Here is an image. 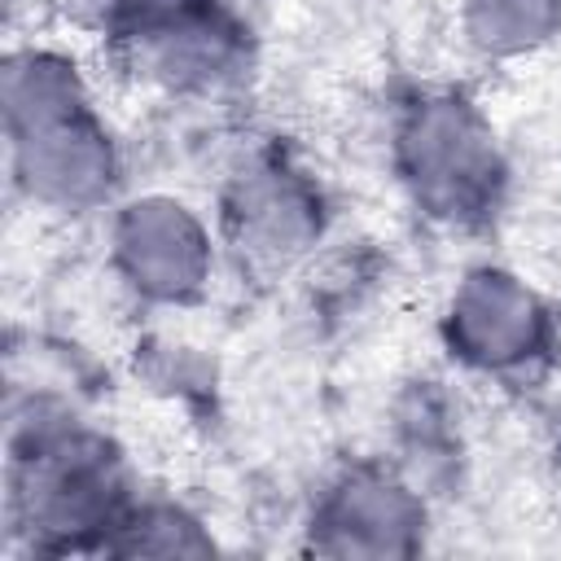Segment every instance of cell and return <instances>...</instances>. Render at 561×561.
<instances>
[{
    "instance_id": "3957f363",
    "label": "cell",
    "mask_w": 561,
    "mask_h": 561,
    "mask_svg": "<svg viewBox=\"0 0 561 561\" xmlns=\"http://www.w3.org/2000/svg\"><path fill=\"white\" fill-rule=\"evenodd\" d=\"M539 329H543V316L535 298L500 272L473 276L456 298L451 337L469 359H482V364L522 359L539 342Z\"/></svg>"
},
{
    "instance_id": "5b68a950",
    "label": "cell",
    "mask_w": 561,
    "mask_h": 561,
    "mask_svg": "<svg viewBox=\"0 0 561 561\" xmlns=\"http://www.w3.org/2000/svg\"><path fill=\"white\" fill-rule=\"evenodd\" d=\"M110 491H114V473L101 447L53 443L35 456L22 495L31 500V513L44 526L70 530L101 517L110 508Z\"/></svg>"
},
{
    "instance_id": "6da1fadb",
    "label": "cell",
    "mask_w": 561,
    "mask_h": 561,
    "mask_svg": "<svg viewBox=\"0 0 561 561\" xmlns=\"http://www.w3.org/2000/svg\"><path fill=\"white\" fill-rule=\"evenodd\" d=\"M9 123L31 188L57 202H88L110 180V153L75 79L61 66L31 61L9 75Z\"/></svg>"
},
{
    "instance_id": "52a82bcc",
    "label": "cell",
    "mask_w": 561,
    "mask_h": 561,
    "mask_svg": "<svg viewBox=\"0 0 561 561\" xmlns=\"http://www.w3.org/2000/svg\"><path fill=\"white\" fill-rule=\"evenodd\" d=\"M552 0H473V31L495 48L539 39L552 26Z\"/></svg>"
},
{
    "instance_id": "7a4b0ae2",
    "label": "cell",
    "mask_w": 561,
    "mask_h": 561,
    "mask_svg": "<svg viewBox=\"0 0 561 561\" xmlns=\"http://www.w3.org/2000/svg\"><path fill=\"white\" fill-rule=\"evenodd\" d=\"M403 149L416 193L438 215H469L491 197L495 153L460 105L451 101L425 105L408 127Z\"/></svg>"
},
{
    "instance_id": "8992f818",
    "label": "cell",
    "mask_w": 561,
    "mask_h": 561,
    "mask_svg": "<svg viewBox=\"0 0 561 561\" xmlns=\"http://www.w3.org/2000/svg\"><path fill=\"white\" fill-rule=\"evenodd\" d=\"M412 522H416V513H412V504H408L394 486L355 482V486H346V491L329 504V526H333V530H346V539L333 543V548L390 552V548H399L394 535L408 530Z\"/></svg>"
},
{
    "instance_id": "277c9868",
    "label": "cell",
    "mask_w": 561,
    "mask_h": 561,
    "mask_svg": "<svg viewBox=\"0 0 561 561\" xmlns=\"http://www.w3.org/2000/svg\"><path fill=\"white\" fill-rule=\"evenodd\" d=\"M118 250L127 272L149 294H184L206 267L197 224L171 202H145L123 215Z\"/></svg>"
}]
</instances>
